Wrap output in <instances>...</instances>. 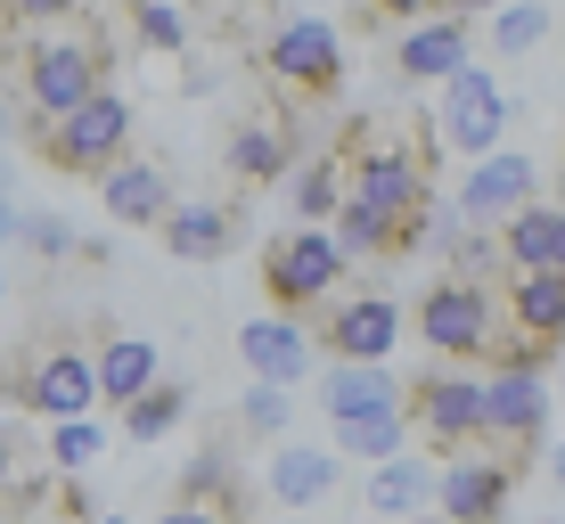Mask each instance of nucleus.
<instances>
[{"label": "nucleus", "mask_w": 565, "mask_h": 524, "mask_svg": "<svg viewBox=\"0 0 565 524\" xmlns=\"http://www.w3.org/2000/svg\"><path fill=\"white\" fill-rule=\"evenodd\" d=\"M0 402L25 418H90V353H83V328H33L25 344H9L0 361Z\"/></svg>", "instance_id": "obj_1"}, {"label": "nucleus", "mask_w": 565, "mask_h": 524, "mask_svg": "<svg viewBox=\"0 0 565 524\" xmlns=\"http://www.w3.org/2000/svg\"><path fill=\"white\" fill-rule=\"evenodd\" d=\"M17 140H25V157L42 172L99 189L107 172L131 157V99L124 90H99V99H83L74 115H57V124H17Z\"/></svg>", "instance_id": "obj_2"}, {"label": "nucleus", "mask_w": 565, "mask_h": 524, "mask_svg": "<svg viewBox=\"0 0 565 524\" xmlns=\"http://www.w3.org/2000/svg\"><path fill=\"white\" fill-rule=\"evenodd\" d=\"M246 66L287 99V115L296 107H337L344 99V25H328V17H270L263 50L246 57Z\"/></svg>", "instance_id": "obj_3"}, {"label": "nucleus", "mask_w": 565, "mask_h": 524, "mask_svg": "<svg viewBox=\"0 0 565 524\" xmlns=\"http://www.w3.org/2000/svg\"><path fill=\"white\" fill-rule=\"evenodd\" d=\"M255 279H263V303H270V320H296L311 328L328 312V303L344 296V255L328 246V229H279V238L263 246V263H255Z\"/></svg>", "instance_id": "obj_4"}, {"label": "nucleus", "mask_w": 565, "mask_h": 524, "mask_svg": "<svg viewBox=\"0 0 565 524\" xmlns=\"http://www.w3.org/2000/svg\"><path fill=\"white\" fill-rule=\"evenodd\" d=\"M394 418L411 435V451L459 459L476 442V418H483V377H467V368H418V377H402Z\"/></svg>", "instance_id": "obj_5"}, {"label": "nucleus", "mask_w": 565, "mask_h": 524, "mask_svg": "<svg viewBox=\"0 0 565 524\" xmlns=\"http://www.w3.org/2000/svg\"><path fill=\"white\" fill-rule=\"evenodd\" d=\"M492 336H500V296H492V287L451 279V270L418 287V344L443 368H467V377H476V361H483Z\"/></svg>", "instance_id": "obj_6"}, {"label": "nucleus", "mask_w": 565, "mask_h": 524, "mask_svg": "<svg viewBox=\"0 0 565 524\" xmlns=\"http://www.w3.org/2000/svg\"><path fill=\"white\" fill-rule=\"evenodd\" d=\"M524 475H533V459L492 451V442H467L459 459H435V516L443 524H500Z\"/></svg>", "instance_id": "obj_7"}, {"label": "nucleus", "mask_w": 565, "mask_h": 524, "mask_svg": "<svg viewBox=\"0 0 565 524\" xmlns=\"http://www.w3.org/2000/svg\"><path fill=\"white\" fill-rule=\"evenodd\" d=\"M303 336L328 368H385V353L402 344V303L377 296V287H361V296H337Z\"/></svg>", "instance_id": "obj_8"}, {"label": "nucleus", "mask_w": 565, "mask_h": 524, "mask_svg": "<svg viewBox=\"0 0 565 524\" xmlns=\"http://www.w3.org/2000/svg\"><path fill=\"white\" fill-rule=\"evenodd\" d=\"M426 124H435L443 157H467V164L500 157V131H509V99H500V74H492V66H459L451 83H443V107L426 115Z\"/></svg>", "instance_id": "obj_9"}, {"label": "nucleus", "mask_w": 565, "mask_h": 524, "mask_svg": "<svg viewBox=\"0 0 565 524\" xmlns=\"http://www.w3.org/2000/svg\"><path fill=\"white\" fill-rule=\"evenodd\" d=\"M296 164H303V124H296V115H246V124L222 131V181L238 189L230 205H246V197H263V189H279Z\"/></svg>", "instance_id": "obj_10"}, {"label": "nucleus", "mask_w": 565, "mask_h": 524, "mask_svg": "<svg viewBox=\"0 0 565 524\" xmlns=\"http://www.w3.org/2000/svg\"><path fill=\"white\" fill-rule=\"evenodd\" d=\"M172 500H181V509H205L213 524H255L263 516V492H255V475H246L238 442H230L222 426H205V442H198V459L181 468Z\"/></svg>", "instance_id": "obj_11"}, {"label": "nucleus", "mask_w": 565, "mask_h": 524, "mask_svg": "<svg viewBox=\"0 0 565 524\" xmlns=\"http://www.w3.org/2000/svg\"><path fill=\"white\" fill-rule=\"evenodd\" d=\"M385 66L402 83H451L459 66H476V17L467 9H426L418 25H402L385 42Z\"/></svg>", "instance_id": "obj_12"}, {"label": "nucleus", "mask_w": 565, "mask_h": 524, "mask_svg": "<svg viewBox=\"0 0 565 524\" xmlns=\"http://www.w3.org/2000/svg\"><path fill=\"white\" fill-rule=\"evenodd\" d=\"M533 189H541V164L516 157V148H500V157L467 164V181L451 189V229H483V238H492L516 205H533Z\"/></svg>", "instance_id": "obj_13"}, {"label": "nucleus", "mask_w": 565, "mask_h": 524, "mask_svg": "<svg viewBox=\"0 0 565 524\" xmlns=\"http://www.w3.org/2000/svg\"><path fill=\"white\" fill-rule=\"evenodd\" d=\"M476 442L516 451V459H541V442H550V385H533V377H483Z\"/></svg>", "instance_id": "obj_14"}, {"label": "nucleus", "mask_w": 565, "mask_h": 524, "mask_svg": "<svg viewBox=\"0 0 565 524\" xmlns=\"http://www.w3.org/2000/svg\"><path fill=\"white\" fill-rule=\"evenodd\" d=\"M83 353H90V402H107V410H124V402H140L156 385V344L148 336H124L115 320H90L83 328Z\"/></svg>", "instance_id": "obj_15"}, {"label": "nucleus", "mask_w": 565, "mask_h": 524, "mask_svg": "<svg viewBox=\"0 0 565 524\" xmlns=\"http://www.w3.org/2000/svg\"><path fill=\"white\" fill-rule=\"evenodd\" d=\"M246 229V205L230 197H172V213L156 222V246H164L172 263H222L230 246H238Z\"/></svg>", "instance_id": "obj_16"}, {"label": "nucleus", "mask_w": 565, "mask_h": 524, "mask_svg": "<svg viewBox=\"0 0 565 524\" xmlns=\"http://www.w3.org/2000/svg\"><path fill=\"white\" fill-rule=\"evenodd\" d=\"M492 246H500V270H516V279H533V270H557V263H565V213H557V197L516 205L509 222L492 229Z\"/></svg>", "instance_id": "obj_17"}, {"label": "nucleus", "mask_w": 565, "mask_h": 524, "mask_svg": "<svg viewBox=\"0 0 565 524\" xmlns=\"http://www.w3.org/2000/svg\"><path fill=\"white\" fill-rule=\"evenodd\" d=\"M238 361L255 368V385H270V394H296L303 385V368H311V336L296 320H246L238 328Z\"/></svg>", "instance_id": "obj_18"}, {"label": "nucleus", "mask_w": 565, "mask_h": 524, "mask_svg": "<svg viewBox=\"0 0 565 524\" xmlns=\"http://www.w3.org/2000/svg\"><path fill=\"white\" fill-rule=\"evenodd\" d=\"M99 205H107V222H124V229H156L172 213V172L156 157H124L99 181Z\"/></svg>", "instance_id": "obj_19"}, {"label": "nucleus", "mask_w": 565, "mask_h": 524, "mask_svg": "<svg viewBox=\"0 0 565 524\" xmlns=\"http://www.w3.org/2000/svg\"><path fill=\"white\" fill-rule=\"evenodd\" d=\"M509 328L516 344H541V353H557L565 344V270H533V279L509 287Z\"/></svg>", "instance_id": "obj_20"}, {"label": "nucleus", "mask_w": 565, "mask_h": 524, "mask_svg": "<svg viewBox=\"0 0 565 524\" xmlns=\"http://www.w3.org/2000/svg\"><path fill=\"white\" fill-rule=\"evenodd\" d=\"M337 459L328 451H311V442H279L270 451V468H263V500H279V509H320L328 492H337Z\"/></svg>", "instance_id": "obj_21"}, {"label": "nucleus", "mask_w": 565, "mask_h": 524, "mask_svg": "<svg viewBox=\"0 0 565 524\" xmlns=\"http://www.w3.org/2000/svg\"><path fill=\"white\" fill-rule=\"evenodd\" d=\"M361 509H369V516H385V524L435 509V459H426V451H394L377 475L361 483Z\"/></svg>", "instance_id": "obj_22"}, {"label": "nucleus", "mask_w": 565, "mask_h": 524, "mask_svg": "<svg viewBox=\"0 0 565 524\" xmlns=\"http://www.w3.org/2000/svg\"><path fill=\"white\" fill-rule=\"evenodd\" d=\"M394 402H402V377H394V368H328V385H320L328 426L369 418V410H394Z\"/></svg>", "instance_id": "obj_23"}, {"label": "nucleus", "mask_w": 565, "mask_h": 524, "mask_svg": "<svg viewBox=\"0 0 565 524\" xmlns=\"http://www.w3.org/2000/svg\"><path fill=\"white\" fill-rule=\"evenodd\" d=\"M287 205L303 213L296 229H328V222H337V205H344V164L328 157V148H320V157H303L296 172H287Z\"/></svg>", "instance_id": "obj_24"}, {"label": "nucleus", "mask_w": 565, "mask_h": 524, "mask_svg": "<svg viewBox=\"0 0 565 524\" xmlns=\"http://www.w3.org/2000/svg\"><path fill=\"white\" fill-rule=\"evenodd\" d=\"M115 418H124V435H131V442H164L172 426L189 418V385H181V377H156L148 394H140V402H124Z\"/></svg>", "instance_id": "obj_25"}, {"label": "nucleus", "mask_w": 565, "mask_h": 524, "mask_svg": "<svg viewBox=\"0 0 565 524\" xmlns=\"http://www.w3.org/2000/svg\"><path fill=\"white\" fill-rule=\"evenodd\" d=\"M394 451H411L402 418H394V410H369V418H344V426H337V451H328V459H337V468H344V459H377V468H385Z\"/></svg>", "instance_id": "obj_26"}, {"label": "nucleus", "mask_w": 565, "mask_h": 524, "mask_svg": "<svg viewBox=\"0 0 565 524\" xmlns=\"http://www.w3.org/2000/svg\"><path fill=\"white\" fill-rule=\"evenodd\" d=\"M287 418H296V394H270V385H255V394L222 418V435H230V442L246 435V442H270V451H279V442H287Z\"/></svg>", "instance_id": "obj_27"}, {"label": "nucleus", "mask_w": 565, "mask_h": 524, "mask_svg": "<svg viewBox=\"0 0 565 524\" xmlns=\"http://www.w3.org/2000/svg\"><path fill=\"white\" fill-rule=\"evenodd\" d=\"M99 451H107V426H99V418H66V426H50V475H83Z\"/></svg>", "instance_id": "obj_28"}, {"label": "nucleus", "mask_w": 565, "mask_h": 524, "mask_svg": "<svg viewBox=\"0 0 565 524\" xmlns=\"http://www.w3.org/2000/svg\"><path fill=\"white\" fill-rule=\"evenodd\" d=\"M115 25L131 33V50H189V17L181 9H148L140 0V9H124Z\"/></svg>", "instance_id": "obj_29"}, {"label": "nucleus", "mask_w": 565, "mask_h": 524, "mask_svg": "<svg viewBox=\"0 0 565 524\" xmlns=\"http://www.w3.org/2000/svg\"><path fill=\"white\" fill-rule=\"evenodd\" d=\"M550 33H557V17L550 9H509V17H492V50H533V42H550Z\"/></svg>", "instance_id": "obj_30"}, {"label": "nucleus", "mask_w": 565, "mask_h": 524, "mask_svg": "<svg viewBox=\"0 0 565 524\" xmlns=\"http://www.w3.org/2000/svg\"><path fill=\"white\" fill-rule=\"evenodd\" d=\"M17 246H33V255H83V238H74L57 213H25V222H17Z\"/></svg>", "instance_id": "obj_31"}, {"label": "nucleus", "mask_w": 565, "mask_h": 524, "mask_svg": "<svg viewBox=\"0 0 565 524\" xmlns=\"http://www.w3.org/2000/svg\"><path fill=\"white\" fill-rule=\"evenodd\" d=\"M156 524H213V516H205V509H181V500H172V509L156 516Z\"/></svg>", "instance_id": "obj_32"}, {"label": "nucleus", "mask_w": 565, "mask_h": 524, "mask_svg": "<svg viewBox=\"0 0 565 524\" xmlns=\"http://www.w3.org/2000/svg\"><path fill=\"white\" fill-rule=\"evenodd\" d=\"M9 475H17V451H9V442H0V492H9Z\"/></svg>", "instance_id": "obj_33"}, {"label": "nucleus", "mask_w": 565, "mask_h": 524, "mask_svg": "<svg viewBox=\"0 0 565 524\" xmlns=\"http://www.w3.org/2000/svg\"><path fill=\"white\" fill-rule=\"evenodd\" d=\"M0 303H9V270H0Z\"/></svg>", "instance_id": "obj_34"}, {"label": "nucleus", "mask_w": 565, "mask_h": 524, "mask_svg": "<svg viewBox=\"0 0 565 524\" xmlns=\"http://www.w3.org/2000/svg\"><path fill=\"white\" fill-rule=\"evenodd\" d=\"M99 524H124V516H99Z\"/></svg>", "instance_id": "obj_35"}]
</instances>
